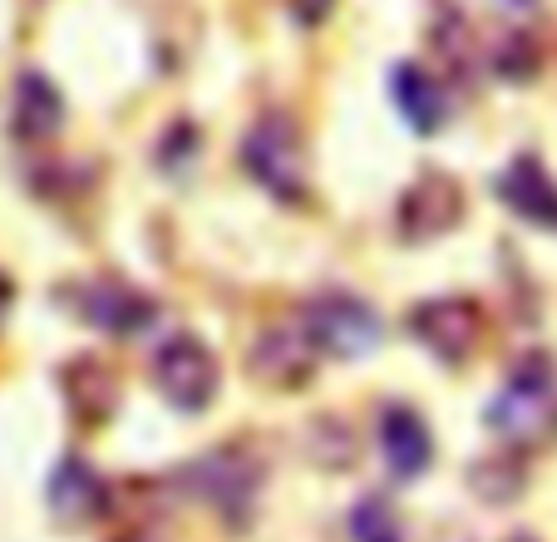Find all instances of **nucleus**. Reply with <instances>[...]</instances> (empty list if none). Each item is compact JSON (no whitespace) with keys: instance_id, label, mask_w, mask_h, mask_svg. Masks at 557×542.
Masks as SVG:
<instances>
[{"instance_id":"1a4fd4ad","label":"nucleus","mask_w":557,"mask_h":542,"mask_svg":"<svg viewBox=\"0 0 557 542\" xmlns=\"http://www.w3.org/2000/svg\"><path fill=\"white\" fill-rule=\"evenodd\" d=\"M79 316L104 335H138L153 325L158 306L128 282H89L79 292Z\"/></svg>"},{"instance_id":"6e6552de","label":"nucleus","mask_w":557,"mask_h":542,"mask_svg":"<svg viewBox=\"0 0 557 542\" xmlns=\"http://www.w3.org/2000/svg\"><path fill=\"white\" fill-rule=\"evenodd\" d=\"M45 503H50L60 528H85V522H95L104 513L109 489L85 459H60L50 483H45Z\"/></svg>"},{"instance_id":"dca6fc26","label":"nucleus","mask_w":557,"mask_h":542,"mask_svg":"<svg viewBox=\"0 0 557 542\" xmlns=\"http://www.w3.org/2000/svg\"><path fill=\"white\" fill-rule=\"evenodd\" d=\"M469 489H473V498H484V503H494V508H504V503L523 498L528 464L518 459V454H488V459L469 464Z\"/></svg>"},{"instance_id":"4468645a","label":"nucleus","mask_w":557,"mask_h":542,"mask_svg":"<svg viewBox=\"0 0 557 542\" xmlns=\"http://www.w3.org/2000/svg\"><path fill=\"white\" fill-rule=\"evenodd\" d=\"M64 385V399H70V409L79 419H89V424H99V419L114 415L119 405V375L104 366V360H95V355H79V360H70L60 375Z\"/></svg>"},{"instance_id":"0eeeda50","label":"nucleus","mask_w":557,"mask_h":542,"mask_svg":"<svg viewBox=\"0 0 557 542\" xmlns=\"http://www.w3.org/2000/svg\"><path fill=\"white\" fill-rule=\"evenodd\" d=\"M315 360H321V350L301 325H267L252 341V355H247L252 375L272 390H301L315 375Z\"/></svg>"},{"instance_id":"6ab92c4d","label":"nucleus","mask_w":557,"mask_h":542,"mask_svg":"<svg viewBox=\"0 0 557 542\" xmlns=\"http://www.w3.org/2000/svg\"><path fill=\"white\" fill-rule=\"evenodd\" d=\"M494 64H498V74H504V79H533V70H537V45L528 40V35H508Z\"/></svg>"},{"instance_id":"ddd939ff","label":"nucleus","mask_w":557,"mask_h":542,"mask_svg":"<svg viewBox=\"0 0 557 542\" xmlns=\"http://www.w3.org/2000/svg\"><path fill=\"white\" fill-rule=\"evenodd\" d=\"M498 198L518 212V218L537 222V227H557V183L533 153L513 158L498 173Z\"/></svg>"},{"instance_id":"39448f33","label":"nucleus","mask_w":557,"mask_h":542,"mask_svg":"<svg viewBox=\"0 0 557 542\" xmlns=\"http://www.w3.org/2000/svg\"><path fill=\"white\" fill-rule=\"evenodd\" d=\"M463 218V188L440 168H424L410 188L400 193V208H395V232L410 247H424V242H440L459 227Z\"/></svg>"},{"instance_id":"f8f14e48","label":"nucleus","mask_w":557,"mask_h":542,"mask_svg":"<svg viewBox=\"0 0 557 542\" xmlns=\"http://www.w3.org/2000/svg\"><path fill=\"white\" fill-rule=\"evenodd\" d=\"M11 128L21 144H45V138H54L64 128V95L40 70H25L21 79H15Z\"/></svg>"},{"instance_id":"9b49d317","label":"nucleus","mask_w":557,"mask_h":542,"mask_svg":"<svg viewBox=\"0 0 557 542\" xmlns=\"http://www.w3.org/2000/svg\"><path fill=\"white\" fill-rule=\"evenodd\" d=\"M389 99H395L400 119L414 128V134H434V128L449 119V95H444V84L414 60L389 70Z\"/></svg>"},{"instance_id":"2eb2a0df","label":"nucleus","mask_w":557,"mask_h":542,"mask_svg":"<svg viewBox=\"0 0 557 542\" xmlns=\"http://www.w3.org/2000/svg\"><path fill=\"white\" fill-rule=\"evenodd\" d=\"M553 390H528V385H513L508 380L504 395H494V405H488V429L504 439H513V444H528L533 434H543L547 415H553Z\"/></svg>"},{"instance_id":"7ed1b4c3","label":"nucleus","mask_w":557,"mask_h":542,"mask_svg":"<svg viewBox=\"0 0 557 542\" xmlns=\"http://www.w3.org/2000/svg\"><path fill=\"white\" fill-rule=\"evenodd\" d=\"M243 168L257 188H267L282 202L306 198V144L296 134L292 114H262L243 138Z\"/></svg>"},{"instance_id":"f257e3e1","label":"nucleus","mask_w":557,"mask_h":542,"mask_svg":"<svg viewBox=\"0 0 557 542\" xmlns=\"http://www.w3.org/2000/svg\"><path fill=\"white\" fill-rule=\"evenodd\" d=\"M262 479H267V464L247 444H218L208 454H198L193 464H183V473H178V483L193 498L227 513V518L252 508L257 493H262Z\"/></svg>"},{"instance_id":"20e7f679","label":"nucleus","mask_w":557,"mask_h":542,"mask_svg":"<svg viewBox=\"0 0 557 542\" xmlns=\"http://www.w3.org/2000/svg\"><path fill=\"white\" fill-rule=\"evenodd\" d=\"M222 385L218 355L198 341V335H169L153 350V390L169 399L178 415H198L212 405Z\"/></svg>"},{"instance_id":"412c9836","label":"nucleus","mask_w":557,"mask_h":542,"mask_svg":"<svg viewBox=\"0 0 557 542\" xmlns=\"http://www.w3.org/2000/svg\"><path fill=\"white\" fill-rule=\"evenodd\" d=\"M508 542H533V538H508Z\"/></svg>"},{"instance_id":"9d476101","label":"nucleus","mask_w":557,"mask_h":542,"mask_svg":"<svg viewBox=\"0 0 557 542\" xmlns=\"http://www.w3.org/2000/svg\"><path fill=\"white\" fill-rule=\"evenodd\" d=\"M380 454L395 479H420L434 459V434L410 405H385L380 415Z\"/></svg>"},{"instance_id":"f3484780","label":"nucleus","mask_w":557,"mask_h":542,"mask_svg":"<svg viewBox=\"0 0 557 542\" xmlns=\"http://www.w3.org/2000/svg\"><path fill=\"white\" fill-rule=\"evenodd\" d=\"M306 454H311V464H321V469L341 473L356 464L360 454V439L356 429L346 424V419H311V429H306Z\"/></svg>"},{"instance_id":"423d86ee","label":"nucleus","mask_w":557,"mask_h":542,"mask_svg":"<svg viewBox=\"0 0 557 542\" xmlns=\"http://www.w3.org/2000/svg\"><path fill=\"white\" fill-rule=\"evenodd\" d=\"M410 331L434 360L463 366V360L479 350V341H484V311H479V301H469V296H434V301L414 306Z\"/></svg>"},{"instance_id":"f03ea898","label":"nucleus","mask_w":557,"mask_h":542,"mask_svg":"<svg viewBox=\"0 0 557 542\" xmlns=\"http://www.w3.org/2000/svg\"><path fill=\"white\" fill-rule=\"evenodd\" d=\"M301 331L331 360H366L385 341V321L370 301L350 292H321L301 306Z\"/></svg>"},{"instance_id":"a211bd4d","label":"nucleus","mask_w":557,"mask_h":542,"mask_svg":"<svg viewBox=\"0 0 557 542\" xmlns=\"http://www.w3.org/2000/svg\"><path fill=\"white\" fill-rule=\"evenodd\" d=\"M350 542H405V518L385 493H366L350 508Z\"/></svg>"},{"instance_id":"aec40b11","label":"nucleus","mask_w":557,"mask_h":542,"mask_svg":"<svg viewBox=\"0 0 557 542\" xmlns=\"http://www.w3.org/2000/svg\"><path fill=\"white\" fill-rule=\"evenodd\" d=\"M286 11H292L296 25H321L336 11V0H286Z\"/></svg>"}]
</instances>
